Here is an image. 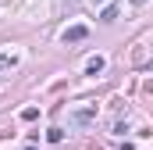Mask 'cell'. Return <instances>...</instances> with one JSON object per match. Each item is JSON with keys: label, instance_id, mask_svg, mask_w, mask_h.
Wrapping results in <instances>:
<instances>
[{"label": "cell", "instance_id": "6da1fadb", "mask_svg": "<svg viewBox=\"0 0 153 150\" xmlns=\"http://www.w3.org/2000/svg\"><path fill=\"white\" fill-rule=\"evenodd\" d=\"M85 36H89L85 25H71V29H64V43H82Z\"/></svg>", "mask_w": 153, "mask_h": 150}, {"label": "cell", "instance_id": "7a4b0ae2", "mask_svg": "<svg viewBox=\"0 0 153 150\" xmlns=\"http://www.w3.org/2000/svg\"><path fill=\"white\" fill-rule=\"evenodd\" d=\"M114 18H117V7H114V4H107L103 14H100V22H114Z\"/></svg>", "mask_w": 153, "mask_h": 150}, {"label": "cell", "instance_id": "3957f363", "mask_svg": "<svg viewBox=\"0 0 153 150\" xmlns=\"http://www.w3.org/2000/svg\"><path fill=\"white\" fill-rule=\"evenodd\" d=\"M103 72V57H93V61H89V75H100Z\"/></svg>", "mask_w": 153, "mask_h": 150}, {"label": "cell", "instance_id": "277c9868", "mask_svg": "<svg viewBox=\"0 0 153 150\" xmlns=\"http://www.w3.org/2000/svg\"><path fill=\"white\" fill-rule=\"evenodd\" d=\"M22 118H25V122H32V118H39V107H25V111H22Z\"/></svg>", "mask_w": 153, "mask_h": 150}, {"label": "cell", "instance_id": "5b68a950", "mask_svg": "<svg viewBox=\"0 0 153 150\" xmlns=\"http://www.w3.org/2000/svg\"><path fill=\"white\" fill-rule=\"evenodd\" d=\"M0 68H11V57H4V54H0Z\"/></svg>", "mask_w": 153, "mask_h": 150}, {"label": "cell", "instance_id": "8992f818", "mask_svg": "<svg viewBox=\"0 0 153 150\" xmlns=\"http://www.w3.org/2000/svg\"><path fill=\"white\" fill-rule=\"evenodd\" d=\"M139 4H143V0H139Z\"/></svg>", "mask_w": 153, "mask_h": 150}]
</instances>
